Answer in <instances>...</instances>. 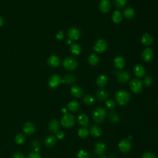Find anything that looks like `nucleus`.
Segmentation results:
<instances>
[{"instance_id": "1", "label": "nucleus", "mask_w": 158, "mask_h": 158, "mask_svg": "<svg viewBox=\"0 0 158 158\" xmlns=\"http://www.w3.org/2000/svg\"><path fill=\"white\" fill-rule=\"evenodd\" d=\"M115 99L117 104L123 106L127 105L129 103L130 96L129 92L126 91V90H120L116 93Z\"/></svg>"}, {"instance_id": "2", "label": "nucleus", "mask_w": 158, "mask_h": 158, "mask_svg": "<svg viewBox=\"0 0 158 158\" xmlns=\"http://www.w3.org/2000/svg\"><path fill=\"white\" fill-rule=\"evenodd\" d=\"M106 116V111L101 107L96 108L93 113V120L95 122L99 123L104 121Z\"/></svg>"}, {"instance_id": "3", "label": "nucleus", "mask_w": 158, "mask_h": 158, "mask_svg": "<svg viewBox=\"0 0 158 158\" xmlns=\"http://www.w3.org/2000/svg\"><path fill=\"white\" fill-rule=\"evenodd\" d=\"M130 87L132 91L135 93H140L143 88V83L139 79L135 78L130 82Z\"/></svg>"}, {"instance_id": "4", "label": "nucleus", "mask_w": 158, "mask_h": 158, "mask_svg": "<svg viewBox=\"0 0 158 158\" xmlns=\"http://www.w3.org/2000/svg\"><path fill=\"white\" fill-rule=\"evenodd\" d=\"M75 120L73 115L71 114H65L61 119L62 125L65 128H71L75 123Z\"/></svg>"}, {"instance_id": "5", "label": "nucleus", "mask_w": 158, "mask_h": 158, "mask_svg": "<svg viewBox=\"0 0 158 158\" xmlns=\"http://www.w3.org/2000/svg\"><path fill=\"white\" fill-rule=\"evenodd\" d=\"M63 66L64 67L65 69L67 70L72 71L77 68V62L73 58L71 57L66 58L63 61Z\"/></svg>"}, {"instance_id": "6", "label": "nucleus", "mask_w": 158, "mask_h": 158, "mask_svg": "<svg viewBox=\"0 0 158 158\" xmlns=\"http://www.w3.org/2000/svg\"><path fill=\"white\" fill-rule=\"evenodd\" d=\"M108 48V43L106 40L103 39H99L98 40L93 47L94 50L98 53H101L105 52Z\"/></svg>"}, {"instance_id": "7", "label": "nucleus", "mask_w": 158, "mask_h": 158, "mask_svg": "<svg viewBox=\"0 0 158 158\" xmlns=\"http://www.w3.org/2000/svg\"><path fill=\"white\" fill-rule=\"evenodd\" d=\"M132 145L130 140L128 139H123L121 140L119 144V148L123 153H127L131 150Z\"/></svg>"}, {"instance_id": "8", "label": "nucleus", "mask_w": 158, "mask_h": 158, "mask_svg": "<svg viewBox=\"0 0 158 158\" xmlns=\"http://www.w3.org/2000/svg\"><path fill=\"white\" fill-rule=\"evenodd\" d=\"M61 82L62 80L61 77L58 74H54L50 78L48 81V85L50 88H55L58 87Z\"/></svg>"}, {"instance_id": "9", "label": "nucleus", "mask_w": 158, "mask_h": 158, "mask_svg": "<svg viewBox=\"0 0 158 158\" xmlns=\"http://www.w3.org/2000/svg\"><path fill=\"white\" fill-rule=\"evenodd\" d=\"M153 56H154L153 51L152 49L150 48L144 49L141 53L142 59L146 62L151 61L153 58Z\"/></svg>"}, {"instance_id": "10", "label": "nucleus", "mask_w": 158, "mask_h": 158, "mask_svg": "<svg viewBox=\"0 0 158 158\" xmlns=\"http://www.w3.org/2000/svg\"><path fill=\"white\" fill-rule=\"evenodd\" d=\"M111 4L109 0H101L99 8L103 13H107L111 9Z\"/></svg>"}, {"instance_id": "11", "label": "nucleus", "mask_w": 158, "mask_h": 158, "mask_svg": "<svg viewBox=\"0 0 158 158\" xmlns=\"http://www.w3.org/2000/svg\"><path fill=\"white\" fill-rule=\"evenodd\" d=\"M117 81L122 84L127 83L130 78V75L127 71L119 72L117 75Z\"/></svg>"}, {"instance_id": "12", "label": "nucleus", "mask_w": 158, "mask_h": 158, "mask_svg": "<svg viewBox=\"0 0 158 158\" xmlns=\"http://www.w3.org/2000/svg\"><path fill=\"white\" fill-rule=\"evenodd\" d=\"M106 150V145L103 141H99L95 145L94 151L97 155H102Z\"/></svg>"}, {"instance_id": "13", "label": "nucleus", "mask_w": 158, "mask_h": 158, "mask_svg": "<svg viewBox=\"0 0 158 158\" xmlns=\"http://www.w3.org/2000/svg\"><path fill=\"white\" fill-rule=\"evenodd\" d=\"M71 95L76 98H80L84 95V91L81 87L77 85L73 86L71 89Z\"/></svg>"}, {"instance_id": "14", "label": "nucleus", "mask_w": 158, "mask_h": 158, "mask_svg": "<svg viewBox=\"0 0 158 158\" xmlns=\"http://www.w3.org/2000/svg\"><path fill=\"white\" fill-rule=\"evenodd\" d=\"M68 35L71 40H77L81 36V32L75 27H72L69 30Z\"/></svg>"}, {"instance_id": "15", "label": "nucleus", "mask_w": 158, "mask_h": 158, "mask_svg": "<svg viewBox=\"0 0 158 158\" xmlns=\"http://www.w3.org/2000/svg\"><path fill=\"white\" fill-rule=\"evenodd\" d=\"M90 133L95 137H99L102 135L103 130L98 125H93L90 127Z\"/></svg>"}, {"instance_id": "16", "label": "nucleus", "mask_w": 158, "mask_h": 158, "mask_svg": "<svg viewBox=\"0 0 158 158\" xmlns=\"http://www.w3.org/2000/svg\"><path fill=\"white\" fill-rule=\"evenodd\" d=\"M96 96L99 101H105L109 98V93L106 90H98L96 93Z\"/></svg>"}, {"instance_id": "17", "label": "nucleus", "mask_w": 158, "mask_h": 158, "mask_svg": "<svg viewBox=\"0 0 158 158\" xmlns=\"http://www.w3.org/2000/svg\"><path fill=\"white\" fill-rule=\"evenodd\" d=\"M114 64L117 69H122L123 68V67L125 66L126 64L125 59H124L122 56H117L114 59Z\"/></svg>"}, {"instance_id": "18", "label": "nucleus", "mask_w": 158, "mask_h": 158, "mask_svg": "<svg viewBox=\"0 0 158 158\" xmlns=\"http://www.w3.org/2000/svg\"><path fill=\"white\" fill-rule=\"evenodd\" d=\"M134 74L138 77H143L145 75L146 70L144 67L140 64L135 65L134 67Z\"/></svg>"}, {"instance_id": "19", "label": "nucleus", "mask_w": 158, "mask_h": 158, "mask_svg": "<svg viewBox=\"0 0 158 158\" xmlns=\"http://www.w3.org/2000/svg\"><path fill=\"white\" fill-rule=\"evenodd\" d=\"M24 132L27 135H31L34 133L35 130V127L34 124L32 122H27L24 126Z\"/></svg>"}, {"instance_id": "20", "label": "nucleus", "mask_w": 158, "mask_h": 158, "mask_svg": "<svg viewBox=\"0 0 158 158\" xmlns=\"http://www.w3.org/2000/svg\"><path fill=\"white\" fill-rule=\"evenodd\" d=\"M77 121H78V123L82 126L87 127L88 126L89 119L88 116L85 114H79L77 117Z\"/></svg>"}, {"instance_id": "21", "label": "nucleus", "mask_w": 158, "mask_h": 158, "mask_svg": "<svg viewBox=\"0 0 158 158\" xmlns=\"http://www.w3.org/2000/svg\"><path fill=\"white\" fill-rule=\"evenodd\" d=\"M141 43L145 46H150L153 43V38L149 33H145L141 37Z\"/></svg>"}, {"instance_id": "22", "label": "nucleus", "mask_w": 158, "mask_h": 158, "mask_svg": "<svg viewBox=\"0 0 158 158\" xmlns=\"http://www.w3.org/2000/svg\"><path fill=\"white\" fill-rule=\"evenodd\" d=\"M48 64L52 67H56L59 65L60 59L56 56H51L48 60Z\"/></svg>"}, {"instance_id": "23", "label": "nucleus", "mask_w": 158, "mask_h": 158, "mask_svg": "<svg viewBox=\"0 0 158 158\" xmlns=\"http://www.w3.org/2000/svg\"><path fill=\"white\" fill-rule=\"evenodd\" d=\"M108 81V79L107 76L105 75H101L97 78L96 84L99 87L102 88L106 85Z\"/></svg>"}, {"instance_id": "24", "label": "nucleus", "mask_w": 158, "mask_h": 158, "mask_svg": "<svg viewBox=\"0 0 158 158\" xmlns=\"http://www.w3.org/2000/svg\"><path fill=\"white\" fill-rule=\"evenodd\" d=\"M60 127L59 123L55 119L51 120L49 123V129L53 133H57Z\"/></svg>"}, {"instance_id": "25", "label": "nucleus", "mask_w": 158, "mask_h": 158, "mask_svg": "<svg viewBox=\"0 0 158 158\" xmlns=\"http://www.w3.org/2000/svg\"><path fill=\"white\" fill-rule=\"evenodd\" d=\"M123 15L125 16L127 19H130L134 17L135 15V11L133 8H130V7H128L126 8L125 9L123 10Z\"/></svg>"}, {"instance_id": "26", "label": "nucleus", "mask_w": 158, "mask_h": 158, "mask_svg": "<svg viewBox=\"0 0 158 158\" xmlns=\"http://www.w3.org/2000/svg\"><path fill=\"white\" fill-rule=\"evenodd\" d=\"M109 118L112 123H117L120 121V117L115 111H111L110 112L109 114Z\"/></svg>"}, {"instance_id": "27", "label": "nucleus", "mask_w": 158, "mask_h": 158, "mask_svg": "<svg viewBox=\"0 0 158 158\" xmlns=\"http://www.w3.org/2000/svg\"><path fill=\"white\" fill-rule=\"evenodd\" d=\"M71 51L74 55H78L81 53L82 48L77 43H73L71 46Z\"/></svg>"}, {"instance_id": "28", "label": "nucleus", "mask_w": 158, "mask_h": 158, "mask_svg": "<svg viewBox=\"0 0 158 158\" xmlns=\"http://www.w3.org/2000/svg\"><path fill=\"white\" fill-rule=\"evenodd\" d=\"M56 143V139L53 136H48L44 140V144L47 147H53V146Z\"/></svg>"}, {"instance_id": "29", "label": "nucleus", "mask_w": 158, "mask_h": 158, "mask_svg": "<svg viewBox=\"0 0 158 158\" xmlns=\"http://www.w3.org/2000/svg\"><path fill=\"white\" fill-rule=\"evenodd\" d=\"M80 108V104L77 101H72L68 104V109L72 112H77Z\"/></svg>"}, {"instance_id": "30", "label": "nucleus", "mask_w": 158, "mask_h": 158, "mask_svg": "<svg viewBox=\"0 0 158 158\" xmlns=\"http://www.w3.org/2000/svg\"><path fill=\"white\" fill-rule=\"evenodd\" d=\"M84 102L87 105H92L95 102V98L93 95H87L84 97Z\"/></svg>"}, {"instance_id": "31", "label": "nucleus", "mask_w": 158, "mask_h": 158, "mask_svg": "<svg viewBox=\"0 0 158 158\" xmlns=\"http://www.w3.org/2000/svg\"><path fill=\"white\" fill-rule=\"evenodd\" d=\"M88 62L92 65H96L99 62V58L98 56L95 53H92L88 57Z\"/></svg>"}, {"instance_id": "32", "label": "nucleus", "mask_w": 158, "mask_h": 158, "mask_svg": "<svg viewBox=\"0 0 158 158\" xmlns=\"http://www.w3.org/2000/svg\"><path fill=\"white\" fill-rule=\"evenodd\" d=\"M112 20H113L115 23L119 24L122 20V16L119 11H115L113 14H112Z\"/></svg>"}, {"instance_id": "33", "label": "nucleus", "mask_w": 158, "mask_h": 158, "mask_svg": "<svg viewBox=\"0 0 158 158\" xmlns=\"http://www.w3.org/2000/svg\"><path fill=\"white\" fill-rule=\"evenodd\" d=\"M75 80L76 78L73 75H66L63 80H62V82L66 83L67 84H71L74 83Z\"/></svg>"}, {"instance_id": "34", "label": "nucleus", "mask_w": 158, "mask_h": 158, "mask_svg": "<svg viewBox=\"0 0 158 158\" xmlns=\"http://www.w3.org/2000/svg\"><path fill=\"white\" fill-rule=\"evenodd\" d=\"M79 137H80L82 139L86 138L89 135V132L86 128H81L78 130V132Z\"/></svg>"}, {"instance_id": "35", "label": "nucleus", "mask_w": 158, "mask_h": 158, "mask_svg": "<svg viewBox=\"0 0 158 158\" xmlns=\"http://www.w3.org/2000/svg\"><path fill=\"white\" fill-rule=\"evenodd\" d=\"M25 141H26V137L23 134H18L15 137V141L18 144H21L22 143H24Z\"/></svg>"}, {"instance_id": "36", "label": "nucleus", "mask_w": 158, "mask_h": 158, "mask_svg": "<svg viewBox=\"0 0 158 158\" xmlns=\"http://www.w3.org/2000/svg\"><path fill=\"white\" fill-rule=\"evenodd\" d=\"M106 106L109 110H113L116 106V103L114 100L108 99L106 102Z\"/></svg>"}, {"instance_id": "37", "label": "nucleus", "mask_w": 158, "mask_h": 158, "mask_svg": "<svg viewBox=\"0 0 158 158\" xmlns=\"http://www.w3.org/2000/svg\"><path fill=\"white\" fill-rule=\"evenodd\" d=\"M127 0H114L115 5L117 8H121L123 6H125V5L127 3Z\"/></svg>"}, {"instance_id": "38", "label": "nucleus", "mask_w": 158, "mask_h": 158, "mask_svg": "<svg viewBox=\"0 0 158 158\" xmlns=\"http://www.w3.org/2000/svg\"><path fill=\"white\" fill-rule=\"evenodd\" d=\"M88 153L85 150H81L77 153V158H88Z\"/></svg>"}, {"instance_id": "39", "label": "nucleus", "mask_w": 158, "mask_h": 158, "mask_svg": "<svg viewBox=\"0 0 158 158\" xmlns=\"http://www.w3.org/2000/svg\"><path fill=\"white\" fill-rule=\"evenodd\" d=\"M153 82V78L151 76L146 77L144 79V84L146 87H150V85H152Z\"/></svg>"}, {"instance_id": "40", "label": "nucleus", "mask_w": 158, "mask_h": 158, "mask_svg": "<svg viewBox=\"0 0 158 158\" xmlns=\"http://www.w3.org/2000/svg\"><path fill=\"white\" fill-rule=\"evenodd\" d=\"M32 147L35 149V151L38 152V151H39L40 150V143H39L37 141H33L32 142Z\"/></svg>"}, {"instance_id": "41", "label": "nucleus", "mask_w": 158, "mask_h": 158, "mask_svg": "<svg viewBox=\"0 0 158 158\" xmlns=\"http://www.w3.org/2000/svg\"><path fill=\"white\" fill-rule=\"evenodd\" d=\"M142 158H156L155 156L150 152H146L143 154Z\"/></svg>"}, {"instance_id": "42", "label": "nucleus", "mask_w": 158, "mask_h": 158, "mask_svg": "<svg viewBox=\"0 0 158 158\" xmlns=\"http://www.w3.org/2000/svg\"><path fill=\"white\" fill-rule=\"evenodd\" d=\"M27 158H41V156L37 153H32L28 156Z\"/></svg>"}, {"instance_id": "43", "label": "nucleus", "mask_w": 158, "mask_h": 158, "mask_svg": "<svg viewBox=\"0 0 158 158\" xmlns=\"http://www.w3.org/2000/svg\"><path fill=\"white\" fill-rule=\"evenodd\" d=\"M56 137L59 140H62L64 138V133L62 131H58L56 133Z\"/></svg>"}, {"instance_id": "44", "label": "nucleus", "mask_w": 158, "mask_h": 158, "mask_svg": "<svg viewBox=\"0 0 158 158\" xmlns=\"http://www.w3.org/2000/svg\"><path fill=\"white\" fill-rule=\"evenodd\" d=\"M64 34L63 31L61 30L57 33V35H56V38L60 40H62L64 38Z\"/></svg>"}, {"instance_id": "45", "label": "nucleus", "mask_w": 158, "mask_h": 158, "mask_svg": "<svg viewBox=\"0 0 158 158\" xmlns=\"http://www.w3.org/2000/svg\"><path fill=\"white\" fill-rule=\"evenodd\" d=\"M13 158H24V156L20 153H17L13 155Z\"/></svg>"}, {"instance_id": "46", "label": "nucleus", "mask_w": 158, "mask_h": 158, "mask_svg": "<svg viewBox=\"0 0 158 158\" xmlns=\"http://www.w3.org/2000/svg\"><path fill=\"white\" fill-rule=\"evenodd\" d=\"M4 23V20H3V19L2 17H0V26H2Z\"/></svg>"}, {"instance_id": "47", "label": "nucleus", "mask_w": 158, "mask_h": 158, "mask_svg": "<svg viewBox=\"0 0 158 158\" xmlns=\"http://www.w3.org/2000/svg\"><path fill=\"white\" fill-rule=\"evenodd\" d=\"M71 39H70V40H68L66 41V43L67 44H69V43H71Z\"/></svg>"}, {"instance_id": "48", "label": "nucleus", "mask_w": 158, "mask_h": 158, "mask_svg": "<svg viewBox=\"0 0 158 158\" xmlns=\"http://www.w3.org/2000/svg\"><path fill=\"white\" fill-rule=\"evenodd\" d=\"M100 158H107L106 156H101Z\"/></svg>"}, {"instance_id": "49", "label": "nucleus", "mask_w": 158, "mask_h": 158, "mask_svg": "<svg viewBox=\"0 0 158 158\" xmlns=\"http://www.w3.org/2000/svg\"><path fill=\"white\" fill-rule=\"evenodd\" d=\"M157 105H158V101H157Z\"/></svg>"}]
</instances>
